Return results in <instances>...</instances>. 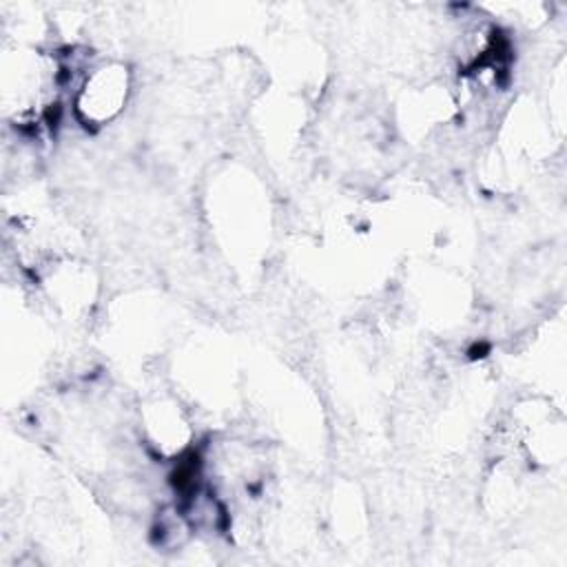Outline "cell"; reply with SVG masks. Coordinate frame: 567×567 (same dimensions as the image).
Masks as SVG:
<instances>
[{
	"instance_id": "cell-1",
	"label": "cell",
	"mask_w": 567,
	"mask_h": 567,
	"mask_svg": "<svg viewBox=\"0 0 567 567\" xmlns=\"http://www.w3.org/2000/svg\"><path fill=\"white\" fill-rule=\"evenodd\" d=\"M84 95L80 102V111L86 113V117L102 122L113 117L120 111V104L126 100V71L124 69H111V78H109V86L106 91H100V86L91 80V84L84 86Z\"/></svg>"
}]
</instances>
